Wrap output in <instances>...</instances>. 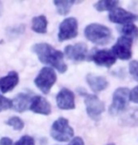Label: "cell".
I'll return each mask as SVG.
<instances>
[{"instance_id": "obj_26", "label": "cell", "mask_w": 138, "mask_h": 145, "mask_svg": "<svg viewBox=\"0 0 138 145\" xmlns=\"http://www.w3.org/2000/svg\"><path fill=\"white\" fill-rule=\"evenodd\" d=\"M68 145H84V141L81 138L76 137L74 138H72V140L70 141Z\"/></svg>"}, {"instance_id": "obj_16", "label": "cell", "mask_w": 138, "mask_h": 145, "mask_svg": "<svg viewBox=\"0 0 138 145\" xmlns=\"http://www.w3.org/2000/svg\"><path fill=\"white\" fill-rule=\"evenodd\" d=\"M19 82V75L16 72L11 71L7 75L0 78V91L7 93L15 88Z\"/></svg>"}, {"instance_id": "obj_17", "label": "cell", "mask_w": 138, "mask_h": 145, "mask_svg": "<svg viewBox=\"0 0 138 145\" xmlns=\"http://www.w3.org/2000/svg\"><path fill=\"white\" fill-rule=\"evenodd\" d=\"M31 28L34 32L45 34L48 31V19L45 15H39L32 19Z\"/></svg>"}, {"instance_id": "obj_22", "label": "cell", "mask_w": 138, "mask_h": 145, "mask_svg": "<svg viewBox=\"0 0 138 145\" xmlns=\"http://www.w3.org/2000/svg\"><path fill=\"white\" fill-rule=\"evenodd\" d=\"M13 108V101L0 93V112Z\"/></svg>"}, {"instance_id": "obj_7", "label": "cell", "mask_w": 138, "mask_h": 145, "mask_svg": "<svg viewBox=\"0 0 138 145\" xmlns=\"http://www.w3.org/2000/svg\"><path fill=\"white\" fill-rule=\"evenodd\" d=\"M78 36V21L74 17H68L61 23L59 27L58 39L60 42H64L74 39Z\"/></svg>"}, {"instance_id": "obj_13", "label": "cell", "mask_w": 138, "mask_h": 145, "mask_svg": "<svg viewBox=\"0 0 138 145\" xmlns=\"http://www.w3.org/2000/svg\"><path fill=\"white\" fill-rule=\"evenodd\" d=\"M29 109L36 114L49 115L51 113V106L45 97L40 95H34L32 97Z\"/></svg>"}, {"instance_id": "obj_10", "label": "cell", "mask_w": 138, "mask_h": 145, "mask_svg": "<svg viewBox=\"0 0 138 145\" xmlns=\"http://www.w3.org/2000/svg\"><path fill=\"white\" fill-rule=\"evenodd\" d=\"M108 17H109V20L111 22L122 25L128 24H133V22L136 21L137 19V16L134 13L119 7H117L116 8L110 11Z\"/></svg>"}, {"instance_id": "obj_19", "label": "cell", "mask_w": 138, "mask_h": 145, "mask_svg": "<svg viewBox=\"0 0 138 145\" xmlns=\"http://www.w3.org/2000/svg\"><path fill=\"white\" fill-rule=\"evenodd\" d=\"M122 36L130 38L131 40H135L138 38V27L134 24H128L122 25L119 28Z\"/></svg>"}, {"instance_id": "obj_11", "label": "cell", "mask_w": 138, "mask_h": 145, "mask_svg": "<svg viewBox=\"0 0 138 145\" xmlns=\"http://www.w3.org/2000/svg\"><path fill=\"white\" fill-rule=\"evenodd\" d=\"M91 59L96 65L102 66V67L110 68L112 67L116 61V57L112 52V50H107V49H102V50H98L91 56Z\"/></svg>"}, {"instance_id": "obj_3", "label": "cell", "mask_w": 138, "mask_h": 145, "mask_svg": "<svg viewBox=\"0 0 138 145\" xmlns=\"http://www.w3.org/2000/svg\"><path fill=\"white\" fill-rule=\"evenodd\" d=\"M50 135L53 140L59 141V142H66L73 138L74 130L69 125L67 119L60 117L52 124Z\"/></svg>"}, {"instance_id": "obj_21", "label": "cell", "mask_w": 138, "mask_h": 145, "mask_svg": "<svg viewBox=\"0 0 138 145\" xmlns=\"http://www.w3.org/2000/svg\"><path fill=\"white\" fill-rule=\"evenodd\" d=\"M5 123L9 126H11L14 130H17V131H20L24 128L25 123L21 118L17 117V116H13V117H11L8 121H5Z\"/></svg>"}, {"instance_id": "obj_25", "label": "cell", "mask_w": 138, "mask_h": 145, "mask_svg": "<svg viewBox=\"0 0 138 145\" xmlns=\"http://www.w3.org/2000/svg\"><path fill=\"white\" fill-rule=\"evenodd\" d=\"M130 101L138 104V86L134 87L131 91H130Z\"/></svg>"}, {"instance_id": "obj_14", "label": "cell", "mask_w": 138, "mask_h": 145, "mask_svg": "<svg viewBox=\"0 0 138 145\" xmlns=\"http://www.w3.org/2000/svg\"><path fill=\"white\" fill-rule=\"evenodd\" d=\"M33 96L34 95H32L31 92H20L13 98V100H11L13 101V108L20 113L29 109Z\"/></svg>"}, {"instance_id": "obj_28", "label": "cell", "mask_w": 138, "mask_h": 145, "mask_svg": "<svg viewBox=\"0 0 138 145\" xmlns=\"http://www.w3.org/2000/svg\"><path fill=\"white\" fill-rule=\"evenodd\" d=\"M2 12H3V4L0 2V16L2 15Z\"/></svg>"}, {"instance_id": "obj_1", "label": "cell", "mask_w": 138, "mask_h": 145, "mask_svg": "<svg viewBox=\"0 0 138 145\" xmlns=\"http://www.w3.org/2000/svg\"><path fill=\"white\" fill-rule=\"evenodd\" d=\"M32 51L44 64L56 69L61 74L67 71V65L63 59V53L55 49L52 45L46 42H39L32 46Z\"/></svg>"}, {"instance_id": "obj_29", "label": "cell", "mask_w": 138, "mask_h": 145, "mask_svg": "<svg viewBox=\"0 0 138 145\" xmlns=\"http://www.w3.org/2000/svg\"><path fill=\"white\" fill-rule=\"evenodd\" d=\"M106 145H116L114 143H108V144H106Z\"/></svg>"}, {"instance_id": "obj_8", "label": "cell", "mask_w": 138, "mask_h": 145, "mask_svg": "<svg viewBox=\"0 0 138 145\" xmlns=\"http://www.w3.org/2000/svg\"><path fill=\"white\" fill-rule=\"evenodd\" d=\"M131 46H133V40L130 38L121 36L117 39L116 42L114 44L113 48H112V52L114 53L116 59L127 60L130 59L133 56Z\"/></svg>"}, {"instance_id": "obj_20", "label": "cell", "mask_w": 138, "mask_h": 145, "mask_svg": "<svg viewBox=\"0 0 138 145\" xmlns=\"http://www.w3.org/2000/svg\"><path fill=\"white\" fill-rule=\"evenodd\" d=\"M118 5H119L118 1H114V0H112V1L103 0V1H98L94 5V7L98 11H105V10L112 11L113 10L118 7Z\"/></svg>"}, {"instance_id": "obj_27", "label": "cell", "mask_w": 138, "mask_h": 145, "mask_svg": "<svg viewBox=\"0 0 138 145\" xmlns=\"http://www.w3.org/2000/svg\"><path fill=\"white\" fill-rule=\"evenodd\" d=\"M13 140L8 137H3L0 138V145H13Z\"/></svg>"}, {"instance_id": "obj_2", "label": "cell", "mask_w": 138, "mask_h": 145, "mask_svg": "<svg viewBox=\"0 0 138 145\" xmlns=\"http://www.w3.org/2000/svg\"><path fill=\"white\" fill-rule=\"evenodd\" d=\"M84 35L88 40L98 45H105L113 40V34L110 28L96 23L90 24L85 27Z\"/></svg>"}, {"instance_id": "obj_15", "label": "cell", "mask_w": 138, "mask_h": 145, "mask_svg": "<svg viewBox=\"0 0 138 145\" xmlns=\"http://www.w3.org/2000/svg\"><path fill=\"white\" fill-rule=\"evenodd\" d=\"M86 82L94 92H100L109 86V82L104 76L94 74H88L86 75Z\"/></svg>"}, {"instance_id": "obj_4", "label": "cell", "mask_w": 138, "mask_h": 145, "mask_svg": "<svg viewBox=\"0 0 138 145\" xmlns=\"http://www.w3.org/2000/svg\"><path fill=\"white\" fill-rule=\"evenodd\" d=\"M57 81L56 72L50 67H44L34 79V84L43 93L48 94L50 91L55 82Z\"/></svg>"}, {"instance_id": "obj_12", "label": "cell", "mask_w": 138, "mask_h": 145, "mask_svg": "<svg viewBox=\"0 0 138 145\" xmlns=\"http://www.w3.org/2000/svg\"><path fill=\"white\" fill-rule=\"evenodd\" d=\"M57 106L60 109L70 110L76 108L75 104V95L70 89L67 88L61 89L56 97Z\"/></svg>"}, {"instance_id": "obj_9", "label": "cell", "mask_w": 138, "mask_h": 145, "mask_svg": "<svg viewBox=\"0 0 138 145\" xmlns=\"http://www.w3.org/2000/svg\"><path fill=\"white\" fill-rule=\"evenodd\" d=\"M87 45L83 42H77L72 45H67L64 49V54L68 59L74 62H81L86 59Z\"/></svg>"}, {"instance_id": "obj_5", "label": "cell", "mask_w": 138, "mask_h": 145, "mask_svg": "<svg viewBox=\"0 0 138 145\" xmlns=\"http://www.w3.org/2000/svg\"><path fill=\"white\" fill-rule=\"evenodd\" d=\"M130 101V89L128 88H118L113 94V102L110 106L111 115L116 116L124 112Z\"/></svg>"}, {"instance_id": "obj_18", "label": "cell", "mask_w": 138, "mask_h": 145, "mask_svg": "<svg viewBox=\"0 0 138 145\" xmlns=\"http://www.w3.org/2000/svg\"><path fill=\"white\" fill-rule=\"evenodd\" d=\"M75 3H76L75 1H71V0H65V1H63V0H56V1H53V4L57 8L58 12L61 15H66V14H68L72 6Z\"/></svg>"}, {"instance_id": "obj_6", "label": "cell", "mask_w": 138, "mask_h": 145, "mask_svg": "<svg viewBox=\"0 0 138 145\" xmlns=\"http://www.w3.org/2000/svg\"><path fill=\"white\" fill-rule=\"evenodd\" d=\"M81 94L84 97L88 116L93 120L98 121L105 110L104 103L95 94H89L86 92H81Z\"/></svg>"}, {"instance_id": "obj_24", "label": "cell", "mask_w": 138, "mask_h": 145, "mask_svg": "<svg viewBox=\"0 0 138 145\" xmlns=\"http://www.w3.org/2000/svg\"><path fill=\"white\" fill-rule=\"evenodd\" d=\"M13 145H35V141L33 140V138L30 136H23L19 140H17L15 143H13Z\"/></svg>"}, {"instance_id": "obj_23", "label": "cell", "mask_w": 138, "mask_h": 145, "mask_svg": "<svg viewBox=\"0 0 138 145\" xmlns=\"http://www.w3.org/2000/svg\"><path fill=\"white\" fill-rule=\"evenodd\" d=\"M129 72L134 80L138 81V60H131L129 64Z\"/></svg>"}]
</instances>
